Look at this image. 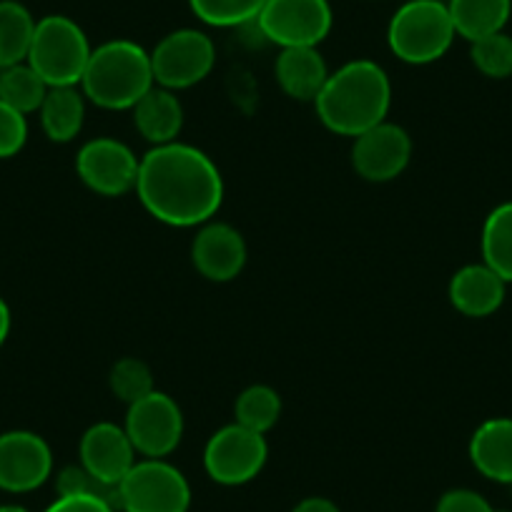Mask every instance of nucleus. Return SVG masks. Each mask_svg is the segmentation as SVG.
I'll return each mask as SVG.
<instances>
[{
	"instance_id": "9d476101",
	"label": "nucleus",
	"mask_w": 512,
	"mask_h": 512,
	"mask_svg": "<svg viewBox=\"0 0 512 512\" xmlns=\"http://www.w3.org/2000/svg\"><path fill=\"white\" fill-rule=\"evenodd\" d=\"M123 430L134 445L136 455L149 457V460H166L181 445L184 412L176 405L174 397L154 390L126 407Z\"/></svg>"
},
{
	"instance_id": "4468645a",
	"label": "nucleus",
	"mask_w": 512,
	"mask_h": 512,
	"mask_svg": "<svg viewBox=\"0 0 512 512\" xmlns=\"http://www.w3.org/2000/svg\"><path fill=\"white\" fill-rule=\"evenodd\" d=\"M246 259L249 251L244 236L226 221H206L191 241V264L206 282H234L244 272Z\"/></svg>"
},
{
	"instance_id": "aec40b11",
	"label": "nucleus",
	"mask_w": 512,
	"mask_h": 512,
	"mask_svg": "<svg viewBox=\"0 0 512 512\" xmlns=\"http://www.w3.org/2000/svg\"><path fill=\"white\" fill-rule=\"evenodd\" d=\"M38 116H41L43 134L53 144H71L86 123V96L78 86L48 88Z\"/></svg>"
},
{
	"instance_id": "9b49d317",
	"label": "nucleus",
	"mask_w": 512,
	"mask_h": 512,
	"mask_svg": "<svg viewBox=\"0 0 512 512\" xmlns=\"http://www.w3.org/2000/svg\"><path fill=\"white\" fill-rule=\"evenodd\" d=\"M139 156L123 141L98 136L86 141L76 154V174L93 194L118 199L136 191L139 179Z\"/></svg>"
},
{
	"instance_id": "b1692460",
	"label": "nucleus",
	"mask_w": 512,
	"mask_h": 512,
	"mask_svg": "<svg viewBox=\"0 0 512 512\" xmlns=\"http://www.w3.org/2000/svg\"><path fill=\"white\" fill-rule=\"evenodd\" d=\"M282 417V397L269 384H249L234 402V422L251 432L267 435Z\"/></svg>"
},
{
	"instance_id": "dca6fc26",
	"label": "nucleus",
	"mask_w": 512,
	"mask_h": 512,
	"mask_svg": "<svg viewBox=\"0 0 512 512\" xmlns=\"http://www.w3.org/2000/svg\"><path fill=\"white\" fill-rule=\"evenodd\" d=\"M507 282L497 272H492L485 262L467 264L457 269L447 287L450 304L460 314L472 319H482L495 314L505 302Z\"/></svg>"
},
{
	"instance_id": "c85d7f7f",
	"label": "nucleus",
	"mask_w": 512,
	"mask_h": 512,
	"mask_svg": "<svg viewBox=\"0 0 512 512\" xmlns=\"http://www.w3.org/2000/svg\"><path fill=\"white\" fill-rule=\"evenodd\" d=\"M56 492L58 495H93L101 497V500L111 502L118 510V487L106 485V482L96 480L86 467L78 462V465L63 467L56 475Z\"/></svg>"
},
{
	"instance_id": "f03ea898",
	"label": "nucleus",
	"mask_w": 512,
	"mask_h": 512,
	"mask_svg": "<svg viewBox=\"0 0 512 512\" xmlns=\"http://www.w3.org/2000/svg\"><path fill=\"white\" fill-rule=\"evenodd\" d=\"M317 118L327 131L347 139L387 121L392 108V81L379 63L357 58L329 73L314 98Z\"/></svg>"
},
{
	"instance_id": "412c9836",
	"label": "nucleus",
	"mask_w": 512,
	"mask_h": 512,
	"mask_svg": "<svg viewBox=\"0 0 512 512\" xmlns=\"http://www.w3.org/2000/svg\"><path fill=\"white\" fill-rule=\"evenodd\" d=\"M455 33L465 41L505 31L512 16V0H447Z\"/></svg>"
},
{
	"instance_id": "7c9ffc66",
	"label": "nucleus",
	"mask_w": 512,
	"mask_h": 512,
	"mask_svg": "<svg viewBox=\"0 0 512 512\" xmlns=\"http://www.w3.org/2000/svg\"><path fill=\"white\" fill-rule=\"evenodd\" d=\"M435 512H497L480 492L467 490V487H455L447 490L445 495L437 500Z\"/></svg>"
},
{
	"instance_id": "423d86ee",
	"label": "nucleus",
	"mask_w": 512,
	"mask_h": 512,
	"mask_svg": "<svg viewBox=\"0 0 512 512\" xmlns=\"http://www.w3.org/2000/svg\"><path fill=\"white\" fill-rule=\"evenodd\" d=\"M191 485L169 460L141 457L118 482V512H189Z\"/></svg>"
},
{
	"instance_id": "72a5a7b5",
	"label": "nucleus",
	"mask_w": 512,
	"mask_h": 512,
	"mask_svg": "<svg viewBox=\"0 0 512 512\" xmlns=\"http://www.w3.org/2000/svg\"><path fill=\"white\" fill-rule=\"evenodd\" d=\"M11 307H8L6 302H3V297H0V347L6 344L8 334H11Z\"/></svg>"
},
{
	"instance_id": "f704fd0d",
	"label": "nucleus",
	"mask_w": 512,
	"mask_h": 512,
	"mask_svg": "<svg viewBox=\"0 0 512 512\" xmlns=\"http://www.w3.org/2000/svg\"><path fill=\"white\" fill-rule=\"evenodd\" d=\"M0 512H31L23 505H0Z\"/></svg>"
},
{
	"instance_id": "bb28decb",
	"label": "nucleus",
	"mask_w": 512,
	"mask_h": 512,
	"mask_svg": "<svg viewBox=\"0 0 512 512\" xmlns=\"http://www.w3.org/2000/svg\"><path fill=\"white\" fill-rule=\"evenodd\" d=\"M108 387L128 407L156 390L154 372H151V367L144 359L123 357L108 372Z\"/></svg>"
},
{
	"instance_id": "7ed1b4c3",
	"label": "nucleus",
	"mask_w": 512,
	"mask_h": 512,
	"mask_svg": "<svg viewBox=\"0 0 512 512\" xmlns=\"http://www.w3.org/2000/svg\"><path fill=\"white\" fill-rule=\"evenodd\" d=\"M154 86L151 53L128 38H113L93 48L78 83L86 101L106 111H131Z\"/></svg>"
},
{
	"instance_id": "39448f33",
	"label": "nucleus",
	"mask_w": 512,
	"mask_h": 512,
	"mask_svg": "<svg viewBox=\"0 0 512 512\" xmlns=\"http://www.w3.org/2000/svg\"><path fill=\"white\" fill-rule=\"evenodd\" d=\"M93 46L86 31L68 16H46L36 21L28 63L51 88L78 86Z\"/></svg>"
},
{
	"instance_id": "0eeeda50",
	"label": "nucleus",
	"mask_w": 512,
	"mask_h": 512,
	"mask_svg": "<svg viewBox=\"0 0 512 512\" xmlns=\"http://www.w3.org/2000/svg\"><path fill=\"white\" fill-rule=\"evenodd\" d=\"M254 26L279 48H319L332 33L334 13L329 0H267Z\"/></svg>"
},
{
	"instance_id": "cd10ccee",
	"label": "nucleus",
	"mask_w": 512,
	"mask_h": 512,
	"mask_svg": "<svg viewBox=\"0 0 512 512\" xmlns=\"http://www.w3.org/2000/svg\"><path fill=\"white\" fill-rule=\"evenodd\" d=\"M470 61L482 76L502 78L512 76V36H507L505 31L492 33V36L477 38L470 43Z\"/></svg>"
},
{
	"instance_id": "2f4dec72",
	"label": "nucleus",
	"mask_w": 512,
	"mask_h": 512,
	"mask_svg": "<svg viewBox=\"0 0 512 512\" xmlns=\"http://www.w3.org/2000/svg\"><path fill=\"white\" fill-rule=\"evenodd\" d=\"M43 512H118L111 502L93 495H58Z\"/></svg>"
},
{
	"instance_id": "4be33fe9",
	"label": "nucleus",
	"mask_w": 512,
	"mask_h": 512,
	"mask_svg": "<svg viewBox=\"0 0 512 512\" xmlns=\"http://www.w3.org/2000/svg\"><path fill=\"white\" fill-rule=\"evenodd\" d=\"M36 18L18 0H0V71L28 61Z\"/></svg>"
},
{
	"instance_id": "6ab92c4d",
	"label": "nucleus",
	"mask_w": 512,
	"mask_h": 512,
	"mask_svg": "<svg viewBox=\"0 0 512 512\" xmlns=\"http://www.w3.org/2000/svg\"><path fill=\"white\" fill-rule=\"evenodd\" d=\"M134 126L151 146H164L179 141L184 128V106L176 91L154 86L134 108Z\"/></svg>"
},
{
	"instance_id": "6e6552de",
	"label": "nucleus",
	"mask_w": 512,
	"mask_h": 512,
	"mask_svg": "<svg viewBox=\"0 0 512 512\" xmlns=\"http://www.w3.org/2000/svg\"><path fill=\"white\" fill-rule=\"evenodd\" d=\"M151 53L156 86L169 91H186L196 86L216 66V46L199 28H179L161 38Z\"/></svg>"
},
{
	"instance_id": "c756f323",
	"label": "nucleus",
	"mask_w": 512,
	"mask_h": 512,
	"mask_svg": "<svg viewBox=\"0 0 512 512\" xmlns=\"http://www.w3.org/2000/svg\"><path fill=\"white\" fill-rule=\"evenodd\" d=\"M28 141V121L21 111L0 101V159H11Z\"/></svg>"
},
{
	"instance_id": "5701e85b",
	"label": "nucleus",
	"mask_w": 512,
	"mask_h": 512,
	"mask_svg": "<svg viewBox=\"0 0 512 512\" xmlns=\"http://www.w3.org/2000/svg\"><path fill=\"white\" fill-rule=\"evenodd\" d=\"M482 262L512 284V201L495 206L482 224Z\"/></svg>"
},
{
	"instance_id": "20e7f679",
	"label": "nucleus",
	"mask_w": 512,
	"mask_h": 512,
	"mask_svg": "<svg viewBox=\"0 0 512 512\" xmlns=\"http://www.w3.org/2000/svg\"><path fill=\"white\" fill-rule=\"evenodd\" d=\"M455 38L457 33L445 0H407L387 26V46L410 66H430L440 61Z\"/></svg>"
},
{
	"instance_id": "f3484780",
	"label": "nucleus",
	"mask_w": 512,
	"mask_h": 512,
	"mask_svg": "<svg viewBox=\"0 0 512 512\" xmlns=\"http://www.w3.org/2000/svg\"><path fill=\"white\" fill-rule=\"evenodd\" d=\"M470 462L482 477L512 485V417L485 420L470 437Z\"/></svg>"
},
{
	"instance_id": "f257e3e1",
	"label": "nucleus",
	"mask_w": 512,
	"mask_h": 512,
	"mask_svg": "<svg viewBox=\"0 0 512 512\" xmlns=\"http://www.w3.org/2000/svg\"><path fill=\"white\" fill-rule=\"evenodd\" d=\"M136 196L156 221L196 229L219 214L224 179L209 156L191 144L151 146L139 161Z\"/></svg>"
},
{
	"instance_id": "473e14b6",
	"label": "nucleus",
	"mask_w": 512,
	"mask_h": 512,
	"mask_svg": "<svg viewBox=\"0 0 512 512\" xmlns=\"http://www.w3.org/2000/svg\"><path fill=\"white\" fill-rule=\"evenodd\" d=\"M292 512H342L337 502H332L329 497H304L297 505L292 507Z\"/></svg>"
},
{
	"instance_id": "2eb2a0df",
	"label": "nucleus",
	"mask_w": 512,
	"mask_h": 512,
	"mask_svg": "<svg viewBox=\"0 0 512 512\" xmlns=\"http://www.w3.org/2000/svg\"><path fill=\"white\" fill-rule=\"evenodd\" d=\"M81 465L96 480L118 487V482L136 465V450L128 440L123 425L116 422H96L88 427L78 445Z\"/></svg>"
},
{
	"instance_id": "a878e982",
	"label": "nucleus",
	"mask_w": 512,
	"mask_h": 512,
	"mask_svg": "<svg viewBox=\"0 0 512 512\" xmlns=\"http://www.w3.org/2000/svg\"><path fill=\"white\" fill-rule=\"evenodd\" d=\"M267 0H189V8L204 26L244 28L259 18Z\"/></svg>"
},
{
	"instance_id": "f8f14e48",
	"label": "nucleus",
	"mask_w": 512,
	"mask_h": 512,
	"mask_svg": "<svg viewBox=\"0 0 512 512\" xmlns=\"http://www.w3.org/2000/svg\"><path fill=\"white\" fill-rule=\"evenodd\" d=\"M352 141V169L369 184L400 179L412 161V139L400 123L382 121Z\"/></svg>"
},
{
	"instance_id": "393cba45",
	"label": "nucleus",
	"mask_w": 512,
	"mask_h": 512,
	"mask_svg": "<svg viewBox=\"0 0 512 512\" xmlns=\"http://www.w3.org/2000/svg\"><path fill=\"white\" fill-rule=\"evenodd\" d=\"M48 83L31 68V63L23 61L16 66H8L0 71V101L21 111L23 116L38 113L43 98L48 93Z\"/></svg>"
},
{
	"instance_id": "a211bd4d",
	"label": "nucleus",
	"mask_w": 512,
	"mask_h": 512,
	"mask_svg": "<svg viewBox=\"0 0 512 512\" xmlns=\"http://www.w3.org/2000/svg\"><path fill=\"white\" fill-rule=\"evenodd\" d=\"M329 68L319 48H282L274 61V76L289 98L314 103L329 78Z\"/></svg>"
},
{
	"instance_id": "ddd939ff",
	"label": "nucleus",
	"mask_w": 512,
	"mask_h": 512,
	"mask_svg": "<svg viewBox=\"0 0 512 512\" xmlns=\"http://www.w3.org/2000/svg\"><path fill=\"white\" fill-rule=\"evenodd\" d=\"M53 475L51 445L31 430L0 435V490L23 495L46 485Z\"/></svg>"
},
{
	"instance_id": "1a4fd4ad",
	"label": "nucleus",
	"mask_w": 512,
	"mask_h": 512,
	"mask_svg": "<svg viewBox=\"0 0 512 512\" xmlns=\"http://www.w3.org/2000/svg\"><path fill=\"white\" fill-rule=\"evenodd\" d=\"M267 460V435L246 430L236 422L216 430L204 447L206 475L224 487H239L256 480Z\"/></svg>"
}]
</instances>
